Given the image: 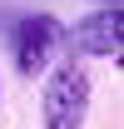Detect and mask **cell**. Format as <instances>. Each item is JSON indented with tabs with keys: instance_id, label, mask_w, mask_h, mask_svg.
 <instances>
[{
	"instance_id": "obj_4",
	"label": "cell",
	"mask_w": 124,
	"mask_h": 129,
	"mask_svg": "<svg viewBox=\"0 0 124 129\" xmlns=\"http://www.w3.org/2000/svg\"><path fill=\"white\" fill-rule=\"evenodd\" d=\"M99 5H119V0H99Z\"/></svg>"
},
{
	"instance_id": "obj_2",
	"label": "cell",
	"mask_w": 124,
	"mask_h": 129,
	"mask_svg": "<svg viewBox=\"0 0 124 129\" xmlns=\"http://www.w3.org/2000/svg\"><path fill=\"white\" fill-rule=\"evenodd\" d=\"M60 45H65V25L55 15H25L15 25V70L25 80L45 75L60 60Z\"/></svg>"
},
{
	"instance_id": "obj_3",
	"label": "cell",
	"mask_w": 124,
	"mask_h": 129,
	"mask_svg": "<svg viewBox=\"0 0 124 129\" xmlns=\"http://www.w3.org/2000/svg\"><path fill=\"white\" fill-rule=\"evenodd\" d=\"M70 40H75L79 55H114V64H119V40H124V15H119V5H114V10L84 15L75 30H70Z\"/></svg>"
},
{
	"instance_id": "obj_1",
	"label": "cell",
	"mask_w": 124,
	"mask_h": 129,
	"mask_svg": "<svg viewBox=\"0 0 124 129\" xmlns=\"http://www.w3.org/2000/svg\"><path fill=\"white\" fill-rule=\"evenodd\" d=\"M89 99H94V84H89V64L65 55L45 70V84H40V119L45 129H84L89 119Z\"/></svg>"
}]
</instances>
